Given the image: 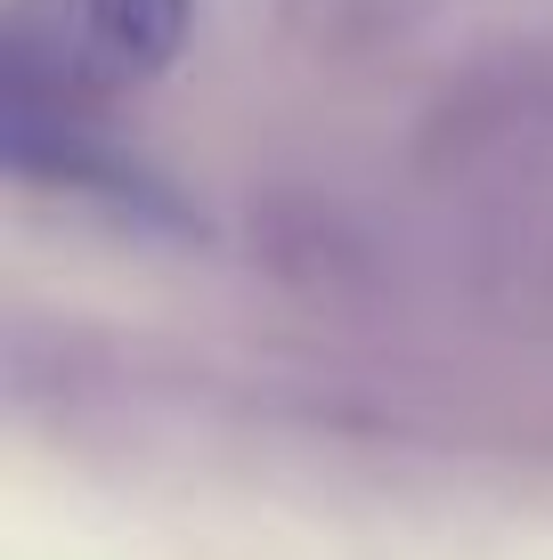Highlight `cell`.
<instances>
[{
    "instance_id": "obj_1",
    "label": "cell",
    "mask_w": 553,
    "mask_h": 560,
    "mask_svg": "<svg viewBox=\"0 0 553 560\" xmlns=\"http://www.w3.org/2000/svg\"><path fill=\"white\" fill-rule=\"evenodd\" d=\"M187 42V0H16L0 25V106L9 139L73 130L147 90Z\"/></svg>"
}]
</instances>
